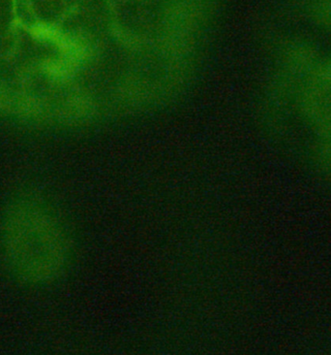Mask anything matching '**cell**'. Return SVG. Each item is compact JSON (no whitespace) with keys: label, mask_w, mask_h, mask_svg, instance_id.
<instances>
[{"label":"cell","mask_w":331,"mask_h":355,"mask_svg":"<svg viewBox=\"0 0 331 355\" xmlns=\"http://www.w3.org/2000/svg\"><path fill=\"white\" fill-rule=\"evenodd\" d=\"M72 239L53 204L34 193L16 196L0 211V263L26 288H44L66 273Z\"/></svg>","instance_id":"6da1fadb"}]
</instances>
